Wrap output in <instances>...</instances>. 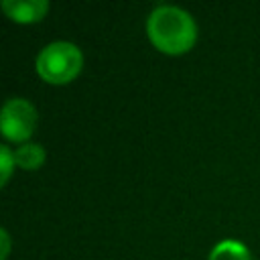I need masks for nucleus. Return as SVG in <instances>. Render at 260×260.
<instances>
[{"label": "nucleus", "instance_id": "6e6552de", "mask_svg": "<svg viewBox=\"0 0 260 260\" xmlns=\"http://www.w3.org/2000/svg\"><path fill=\"white\" fill-rule=\"evenodd\" d=\"M2 238H4V254H2V258H6V254H8V234H6V230H2Z\"/></svg>", "mask_w": 260, "mask_h": 260}, {"label": "nucleus", "instance_id": "423d86ee", "mask_svg": "<svg viewBox=\"0 0 260 260\" xmlns=\"http://www.w3.org/2000/svg\"><path fill=\"white\" fill-rule=\"evenodd\" d=\"M45 148L37 142H24L20 146H16L14 150V162L26 171H32V169H39L43 162H45Z\"/></svg>", "mask_w": 260, "mask_h": 260}, {"label": "nucleus", "instance_id": "f03ea898", "mask_svg": "<svg viewBox=\"0 0 260 260\" xmlns=\"http://www.w3.org/2000/svg\"><path fill=\"white\" fill-rule=\"evenodd\" d=\"M83 67V53L75 43L53 41L37 55V73L49 83H69Z\"/></svg>", "mask_w": 260, "mask_h": 260}, {"label": "nucleus", "instance_id": "20e7f679", "mask_svg": "<svg viewBox=\"0 0 260 260\" xmlns=\"http://www.w3.org/2000/svg\"><path fill=\"white\" fill-rule=\"evenodd\" d=\"M2 10L6 12L8 18L16 22H37L47 14L49 2L47 0H2Z\"/></svg>", "mask_w": 260, "mask_h": 260}, {"label": "nucleus", "instance_id": "39448f33", "mask_svg": "<svg viewBox=\"0 0 260 260\" xmlns=\"http://www.w3.org/2000/svg\"><path fill=\"white\" fill-rule=\"evenodd\" d=\"M207 260H254V258H252L250 250L242 242H238V240H221L211 248Z\"/></svg>", "mask_w": 260, "mask_h": 260}, {"label": "nucleus", "instance_id": "7ed1b4c3", "mask_svg": "<svg viewBox=\"0 0 260 260\" xmlns=\"http://www.w3.org/2000/svg\"><path fill=\"white\" fill-rule=\"evenodd\" d=\"M37 128V108L24 98H10L2 106L0 132L6 140L22 142Z\"/></svg>", "mask_w": 260, "mask_h": 260}, {"label": "nucleus", "instance_id": "f257e3e1", "mask_svg": "<svg viewBox=\"0 0 260 260\" xmlns=\"http://www.w3.org/2000/svg\"><path fill=\"white\" fill-rule=\"evenodd\" d=\"M146 35L158 51L181 55L195 45L197 24L187 10L173 4H158L146 18Z\"/></svg>", "mask_w": 260, "mask_h": 260}, {"label": "nucleus", "instance_id": "0eeeda50", "mask_svg": "<svg viewBox=\"0 0 260 260\" xmlns=\"http://www.w3.org/2000/svg\"><path fill=\"white\" fill-rule=\"evenodd\" d=\"M14 165H16V162H14V152H12L6 144H2V148H0V169H2V179H0V183H2V185L8 183Z\"/></svg>", "mask_w": 260, "mask_h": 260}]
</instances>
